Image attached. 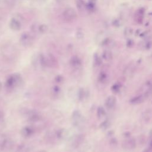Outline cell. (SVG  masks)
<instances>
[{"instance_id": "cb8c5ba5", "label": "cell", "mask_w": 152, "mask_h": 152, "mask_svg": "<svg viewBox=\"0 0 152 152\" xmlns=\"http://www.w3.org/2000/svg\"><path fill=\"white\" fill-rule=\"evenodd\" d=\"M61 88L58 86H55L52 88V93L55 96H58L61 93Z\"/></svg>"}, {"instance_id": "4fadbf2b", "label": "cell", "mask_w": 152, "mask_h": 152, "mask_svg": "<svg viewBox=\"0 0 152 152\" xmlns=\"http://www.w3.org/2000/svg\"><path fill=\"white\" fill-rule=\"evenodd\" d=\"M116 99L113 96H109L105 101V106L108 109H111L113 108L116 104Z\"/></svg>"}, {"instance_id": "3957f363", "label": "cell", "mask_w": 152, "mask_h": 152, "mask_svg": "<svg viewBox=\"0 0 152 152\" xmlns=\"http://www.w3.org/2000/svg\"><path fill=\"white\" fill-rule=\"evenodd\" d=\"M20 42L26 48L30 47L33 43V37L28 32H24L20 36Z\"/></svg>"}, {"instance_id": "7a4b0ae2", "label": "cell", "mask_w": 152, "mask_h": 152, "mask_svg": "<svg viewBox=\"0 0 152 152\" xmlns=\"http://www.w3.org/2000/svg\"><path fill=\"white\" fill-rule=\"evenodd\" d=\"M71 121L72 125L77 128H81L83 126L85 120L81 112L78 110L73 111L71 115Z\"/></svg>"}, {"instance_id": "8d00e7d4", "label": "cell", "mask_w": 152, "mask_h": 152, "mask_svg": "<svg viewBox=\"0 0 152 152\" xmlns=\"http://www.w3.org/2000/svg\"><path fill=\"white\" fill-rule=\"evenodd\" d=\"M1 88H2V84H1V83L0 81V90H1Z\"/></svg>"}, {"instance_id": "9a60e30c", "label": "cell", "mask_w": 152, "mask_h": 152, "mask_svg": "<svg viewBox=\"0 0 152 152\" xmlns=\"http://www.w3.org/2000/svg\"><path fill=\"white\" fill-rule=\"evenodd\" d=\"M46 58V64L47 66H55L56 65H57V61L55 59V58L52 55V54H48Z\"/></svg>"}, {"instance_id": "1f68e13d", "label": "cell", "mask_w": 152, "mask_h": 152, "mask_svg": "<svg viewBox=\"0 0 152 152\" xmlns=\"http://www.w3.org/2000/svg\"><path fill=\"white\" fill-rule=\"evenodd\" d=\"M37 2L39 4H43L44 2H45L47 0H36Z\"/></svg>"}, {"instance_id": "30bf717a", "label": "cell", "mask_w": 152, "mask_h": 152, "mask_svg": "<svg viewBox=\"0 0 152 152\" xmlns=\"http://www.w3.org/2000/svg\"><path fill=\"white\" fill-rule=\"evenodd\" d=\"M34 133V130L33 128L30 126H24L21 128L20 131L21 135L24 138H29L31 137Z\"/></svg>"}, {"instance_id": "f546056e", "label": "cell", "mask_w": 152, "mask_h": 152, "mask_svg": "<svg viewBox=\"0 0 152 152\" xmlns=\"http://www.w3.org/2000/svg\"><path fill=\"white\" fill-rule=\"evenodd\" d=\"M39 26L36 24H34L31 26V30L33 31V32H36L37 30L39 31Z\"/></svg>"}, {"instance_id": "2e32d148", "label": "cell", "mask_w": 152, "mask_h": 152, "mask_svg": "<svg viewBox=\"0 0 152 152\" xmlns=\"http://www.w3.org/2000/svg\"><path fill=\"white\" fill-rule=\"evenodd\" d=\"M66 135H67V131L64 128L59 129L56 132V137L59 140L64 139L66 136Z\"/></svg>"}, {"instance_id": "5bb4252c", "label": "cell", "mask_w": 152, "mask_h": 152, "mask_svg": "<svg viewBox=\"0 0 152 152\" xmlns=\"http://www.w3.org/2000/svg\"><path fill=\"white\" fill-rule=\"evenodd\" d=\"M145 99V96L144 95L140 94L132 97L129 102H130V103L132 104H138L143 102Z\"/></svg>"}, {"instance_id": "ba28073f", "label": "cell", "mask_w": 152, "mask_h": 152, "mask_svg": "<svg viewBox=\"0 0 152 152\" xmlns=\"http://www.w3.org/2000/svg\"><path fill=\"white\" fill-rule=\"evenodd\" d=\"M122 147L125 150H132L135 147V141L133 138L125 140L122 142Z\"/></svg>"}, {"instance_id": "484cf974", "label": "cell", "mask_w": 152, "mask_h": 152, "mask_svg": "<svg viewBox=\"0 0 152 152\" xmlns=\"http://www.w3.org/2000/svg\"><path fill=\"white\" fill-rule=\"evenodd\" d=\"M14 18L16 19L17 20H18V21H20L21 23H22L24 20V17H23V15L21 14H19V13H17V14H15L13 16Z\"/></svg>"}, {"instance_id": "4dcf8cb0", "label": "cell", "mask_w": 152, "mask_h": 152, "mask_svg": "<svg viewBox=\"0 0 152 152\" xmlns=\"http://www.w3.org/2000/svg\"><path fill=\"white\" fill-rule=\"evenodd\" d=\"M4 116H5V115H4V112L2 110H0V123L2 122V121L4 120Z\"/></svg>"}, {"instance_id": "d6986e66", "label": "cell", "mask_w": 152, "mask_h": 152, "mask_svg": "<svg viewBox=\"0 0 152 152\" xmlns=\"http://www.w3.org/2000/svg\"><path fill=\"white\" fill-rule=\"evenodd\" d=\"M76 5L79 10H83L86 8V5L83 0H76Z\"/></svg>"}, {"instance_id": "ac0fdd59", "label": "cell", "mask_w": 152, "mask_h": 152, "mask_svg": "<svg viewBox=\"0 0 152 152\" xmlns=\"http://www.w3.org/2000/svg\"><path fill=\"white\" fill-rule=\"evenodd\" d=\"M87 96V92L83 88H80L78 92V99L80 100H83L84 98H86Z\"/></svg>"}, {"instance_id": "7402d4cb", "label": "cell", "mask_w": 152, "mask_h": 152, "mask_svg": "<svg viewBox=\"0 0 152 152\" xmlns=\"http://www.w3.org/2000/svg\"><path fill=\"white\" fill-rule=\"evenodd\" d=\"M48 30V27L45 24H42L39 26V31L42 34L45 33Z\"/></svg>"}, {"instance_id": "52a82bcc", "label": "cell", "mask_w": 152, "mask_h": 152, "mask_svg": "<svg viewBox=\"0 0 152 152\" xmlns=\"http://www.w3.org/2000/svg\"><path fill=\"white\" fill-rule=\"evenodd\" d=\"M14 52L15 50L14 47L9 45H5L3 46V49H2V53H3V55L7 58H10V56L12 57L14 55Z\"/></svg>"}, {"instance_id": "44dd1931", "label": "cell", "mask_w": 152, "mask_h": 152, "mask_svg": "<svg viewBox=\"0 0 152 152\" xmlns=\"http://www.w3.org/2000/svg\"><path fill=\"white\" fill-rule=\"evenodd\" d=\"M99 81V82L102 83H106L107 79V77L106 73H104V72H102L100 73L99 77H98Z\"/></svg>"}, {"instance_id": "d4e9b609", "label": "cell", "mask_w": 152, "mask_h": 152, "mask_svg": "<svg viewBox=\"0 0 152 152\" xmlns=\"http://www.w3.org/2000/svg\"><path fill=\"white\" fill-rule=\"evenodd\" d=\"M94 63L96 66H99L102 64V60L97 54L94 56Z\"/></svg>"}, {"instance_id": "4316f807", "label": "cell", "mask_w": 152, "mask_h": 152, "mask_svg": "<svg viewBox=\"0 0 152 152\" xmlns=\"http://www.w3.org/2000/svg\"><path fill=\"white\" fill-rule=\"evenodd\" d=\"M54 80H55V81L56 83L59 84V83H62L64 81V77H63L62 75H56V76L55 77Z\"/></svg>"}, {"instance_id": "5b68a950", "label": "cell", "mask_w": 152, "mask_h": 152, "mask_svg": "<svg viewBox=\"0 0 152 152\" xmlns=\"http://www.w3.org/2000/svg\"><path fill=\"white\" fill-rule=\"evenodd\" d=\"M42 119V116L36 110H30L28 112V122L31 124H36Z\"/></svg>"}, {"instance_id": "277c9868", "label": "cell", "mask_w": 152, "mask_h": 152, "mask_svg": "<svg viewBox=\"0 0 152 152\" xmlns=\"http://www.w3.org/2000/svg\"><path fill=\"white\" fill-rule=\"evenodd\" d=\"M62 16L65 20L71 21L76 19L77 15L74 9L72 8H68L64 11L62 13Z\"/></svg>"}, {"instance_id": "f1b7e54d", "label": "cell", "mask_w": 152, "mask_h": 152, "mask_svg": "<svg viewBox=\"0 0 152 152\" xmlns=\"http://www.w3.org/2000/svg\"><path fill=\"white\" fill-rule=\"evenodd\" d=\"M109 126V124L107 122V121H105L103 122H102L100 125V127L102 129H106L107 128H108Z\"/></svg>"}, {"instance_id": "d6a6232c", "label": "cell", "mask_w": 152, "mask_h": 152, "mask_svg": "<svg viewBox=\"0 0 152 152\" xmlns=\"http://www.w3.org/2000/svg\"><path fill=\"white\" fill-rule=\"evenodd\" d=\"M149 149H150V150H152V140H151V141H150V144H149Z\"/></svg>"}, {"instance_id": "603a6c76", "label": "cell", "mask_w": 152, "mask_h": 152, "mask_svg": "<svg viewBox=\"0 0 152 152\" xmlns=\"http://www.w3.org/2000/svg\"><path fill=\"white\" fill-rule=\"evenodd\" d=\"M75 36L78 39H81L84 37V33L81 28H78L75 32Z\"/></svg>"}, {"instance_id": "d590c367", "label": "cell", "mask_w": 152, "mask_h": 152, "mask_svg": "<svg viewBox=\"0 0 152 152\" xmlns=\"http://www.w3.org/2000/svg\"><path fill=\"white\" fill-rule=\"evenodd\" d=\"M56 2H62L63 0H55Z\"/></svg>"}, {"instance_id": "6da1fadb", "label": "cell", "mask_w": 152, "mask_h": 152, "mask_svg": "<svg viewBox=\"0 0 152 152\" xmlns=\"http://www.w3.org/2000/svg\"><path fill=\"white\" fill-rule=\"evenodd\" d=\"M23 83L21 76L18 73H15L8 77L5 81V87L8 90H12L16 87L20 86Z\"/></svg>"}, {"instance_id": "836d02e7", "label": "cell", "mask_w": 152, "mask_h": 152, "mask_svg": "<svg viewBox=\"0 0 152 152\" xmlns=\"http://www.w3.org/2000/svg\"><path fill=\"white\" fill-rule=\"evenodd\" d=\"M2 20L1 17H0V29L2 27Z\"/></svg>"}, {"instance_id": "ffe728a7", "label": "cell", "mask_w": 152, "mask_h": 152, "mask_svg": "<svg viewBox=\"0 0 152 152\" xmlns=\"http://www.w3.org/2000/svg\"><path fill=\"white\" fill-rule=\"evenodd\" d=\"M97 116L100 118H103V116H104V115H106V112L104 109L102 107V106H99L97 108Z\"/></svg>"}, {"instance_id": "7c38bea8", "label": "cell", "mask_w": 152, "mask_h": 152, "mask_svg": "<svg viewBox=\"0 0 152 152\" xmlns=\"http://www.w3.org/2000/svg\"><path fill=\"white\" fill-rule=\"evenodd\" d=\"M84 139V137L83 134H78V135H77L76 136H75V137L72 140V147L75 148H77L78 147H79L83 142Z\"/></svg>"}, {"instance_id": "83f0119b", "label": "cell", "mask_w": 152, "mask_h": 152, "mask_svg": "<svg viewBox=\"0 0 152 152\" xmlns=\"http://www.w3.org/2000/svg\"><path fill=\"white\" fill-rule=\"evenodd\" d=\"M121 88V86L119 84H116L115 85H113L112 87V90L113 92H115V93H118L119 91V90Z\"/></svg>"}, {"instance_id": "e575fe53", "label": "cell", "mask_w": 152, "mask_h": 152, "mask_svg": "<svg viewBox=\"0 0 152 152\" xmlns=\"http://www.w3.org/2000/svg\"><path fill=\"white\" fill-rule=\"evenodd\" d=\"M38 152H48V151H45V150H40V151H39Z\"/></svg>"}, {"instance_id": "8992f818", "label": "cell", "mask_w": 152, "mask_h": 152, "mask_svg": "<svg viewBox=\"0 0 152 152\" xmlns=\"http://www.w3.org/2000/svg\"><path fill=\"white\" fill-rule=\"evenodd\" d=\"M12 145L13 144L12 141L10 139L5 137L0 144V148L2 151H7L12 148Z\"/></svg>"}, {"instance_id": "8fae6325", "label": "cell", "mask_w": 152, "mask_h": 152, "mask_svg": "<svg viewBox=\"0 0 152 152\" xmlns=\"http://www.w3.org/2000/svg\"><path fill=\"white\" fill-rule=\"evenodd\" d=\"M9 26L11 30L14 31H18L20 30L21 28V23L16 19L12 18L10 21Z\"/></svg>"}, {"instance_id": "9c48e42d", "label": "cell", "mask_w": 152, "mask_h": 152, "mask_svg": "<svg viewBox=\"0 0 152 152\" xmlns=\"http://www.w3.org/2000/svg\"><path fill=\"white\" fill-rule=\"evenodd\" d=\"M70 65L74 69H79L82 65L81 60L77 56H73L69 61Z\"/></svg>"}, {"instance_id": "e0dca14e", "label": "cell", "mask_w": 152, "mask_h": 152, "mask_svg": "<svg viewBox=\"0 0 152 152\" xmlns=\"http://www.w3.org/2000/svg\"><path fill=\"white\" fill-rule=\"evenodd\" d=\"M102 58L107 61H109L112 59V54L109 50H104L102 53Z\"/></svg>"}]
</instances>
